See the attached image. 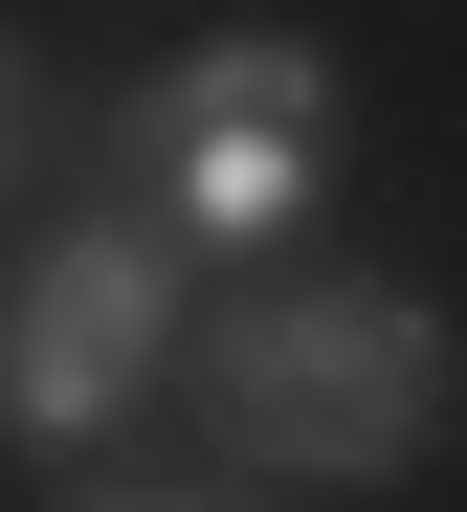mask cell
<instances>
[{
  "instance_id": "cell-5",
  "label": "cell",
  "mask_w": 467,
  "mask_h": 512,
  "mask_svg": "<svg viewBox=\"0 0 467 512\" xmlns=\"http://www.w3.org/2000/svg\"><path fill=\"white\" fill-rule=\"evenodd\" d=\"M45 512H201V490H45Z\"/></svg>"
},
{
  "instance_id": "cell-2",
  "label": "cell",
  "mask_w": 467,
  "mask_h": 512,
  "mask_svg": "<svg viewBox=\"0 0 467 512\" xmlns=\"http://www.w3.org/2000/svg\"><path fill=\"white\" fill-rule=\"evenodd\" d=\"M112 156H134V223H178V245H267V223L312 201V156H334V45H312V23L178 45L156 90L112 112Z\"/></svg>"
},
{
  "instance_id": "cell-3",
  "label": "cell",
  "mask_w": 467,
  "mask_h": 512,
  "mask_svg": "<svg viewBox=\"0 0 467 512\" xmlns=\"http://www.w3.org/2000/svg\"><path fill=\"white\" fill-rule=\"evenodd\" d=\"M201 334V268H178V223L89 201L67 245H23V290H0V423L23 446H112L156 401V357Z\"/></svg>"
},
{
  "instance_id": "cell-4",
  "label": "cell",
  "mask_w": 467,
  "mask_h": 512,
  "mask_svg": "<svg viewBox=\"0 0 467 512\" xmlns=\"http://www.w3.org/2000/svg\"><path fill=\"white\" fill-rule=\"evenodd\" d=\"M45 156H67V112H45V45H23V23H0V201H23V179H45Z\"/></svg>"
},
{
  "instance_id": "cell-1",
  "label": "cell",
  "mask_w": 467,
  "mask_h": 512,
  "mask_svg": "<svg viewBox=\"0 0 467 512\" xmlns=\"http://www.w3.org/2000/svg\"><path fill=\"white\" fill-rule=\"evenodd\" d=\"M445 401H467V357H445L423 290H245V312H201V423L267 490H401L445 446Z\"/></svg>"
}]
</instances>
